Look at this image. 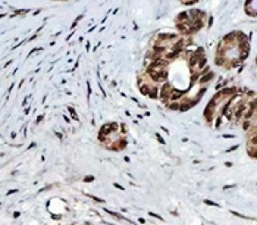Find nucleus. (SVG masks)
I'll list each match as a JSON object with an SVG mask.
<instances>
[{"label": "nucleus", "instance_id": "nucleus-1", "mask_svg": "<svg viewBox=\"0 0 257 225\" xmlns=\"http://www.w3.org/2000/svg\"><path fill=\"white\" fill-rule=\"evenodd\" d=\"M118 124H115V122H110V124H105L102 128H100V134H103V135H109L110 132H113V131H116L118 129Z\"/></svg>", "mask_w": 257, "mask_h": 225}, {"label": "nucleus", "instance_id": "nucleus-2", "mask_svg": "<svg viewBox=\"0 0 257 225\" xmlns=\"http://www.w3.org/2000/svg\"><path fill=\"white\" fill-rule=\"evenodd\" d=\"M247 108H248V106H247L246 103H241V105L238 106V109L235 111V116H237V119H240V118H241V116H243V115L246 113Z\"/></svg>", "mask_w": 257, "mask_h": 225}, {"label": "nucleus", "instance_id": "nucleus-3", "mask_svg": "<svg viewBox=\"0 0 257 225\" xmlns=\"http://www.w3.org/2000/svg\"><path fill=\"white\" fill-rule=\"evenodd\" d=\"M150 88H151V87H148V86H147V84H144V83H141V84H140V91H141L142 94H145V96H148Z\"/></svg>", "mask_w": 257, "mask_h": 225}, {"label": "nucleus", "instance_id": "nucleus-4", "mask_svg": "<svg viewBox=\"0 0 257 225\" xmlns=\"http://www.w3.org/2000/svg\"><path fill=\"white\" fill-rule=\"evenodd\" d=\"M179 103L178 102H169V105H168V108L170 109V111H179Z\"/></svg>", "mask_w": 257, "mask_h": 225}, {"label": "nucleus", "instance_id": "nucleus-5", "mask_svg": "<svg viewBox=\"0 0 257 225\" xmlns=\"http://www.w3.org/2000/svg\"><path fill=\"white\" fill-rule=\"evenodd\" d=\"M148 97H151V99H157V97H159V96H157V88H156V87H151V88H150Z\"/></svg>", "mask_w": 257, "mask_h": 225}, {"label": "nucleus", "instance_id": "nucleus-6", "mask_svg": "<svg viewBox=\"0 0 257 225\" xmlns=\"http://www.w3.org/2000/svg\"><path fill=\"white\" fill-rule=\"evenodd\" d=\"M179 97H182V93H181V91H176V90H172L170 99H172V100H176V99H179Z\"/></svg>", "mask_w": 257, "mask_h": 225}, {"label": "nucleus", "instance_id": "nucleus-7", "mask_svg": "<svg viewBox=\"0 0 257 225\" xmlns=\"http://www.w3.org/2000/svg\"><path fill=\"white\" fill-rule=\"evenodd\" d=\"M250 144H254V146H257V132H256V131L250 134Z\"/></svg>", "mask_w": 257, "mask_h": 225}, {"label": "nucleus", "instance_id": "nucleus-8", "mask_svg": "<svg viewBox=\"0 0 257 225\" xmlns=\"http://www.w3.org/2000/svg\"><path fill=\"white\" fill-rule=\"evenodd\" d=\"M250 127H251L250 119H246V121L243 122V129H244V131H248V129H250Z\"/></svg>", "mask_w": 257, "mask_h": 225}, {"label": "nucleus", "instance_id": "nucleus-9", "mask_svg": "<svg viewBox=\"0 0 257 225\" xmlns=\"http://www.w3.org/2000/svg\"><path fill=\"white\" fill-rule=\"evenodd\" d=\"M212 78H213V74H212V72H209L206 77H203V78H201V83H206V81H209V80H212Z\"/></svg>", "mask_w": 257, "mask_h": 225}, {"label": "nucleus", "instance_id": "nucleus-10", "mask_svg": "<svg viewBox=\"0 0 257 225\" xmlns=\"http://www.w3.org/2000/svg\"><path fill=\"white\" fill-rule=\"evenodd\" d=\"M125 146H127V141H125V140H121V141H119V146H118V147H119V149H124Z\"/></svg>", "mask_w": 257, "mask_h": 225}, {"label": "nucleus", "instance_id": "nucleus-11", "mask_svg": "<svg viewBox=\"0 0 257 225\" xmlns=\"http://www.w3.org/2000/svg\"><path fill=\"white\" fill-rule=\"evenodd\" d=\"M84 181H85V183H91V181H94V177L88 175V177H85V178H84Z\"/></svg>", "mask_w": 257, "mask_h": 225}, {"label": "nucleus", "instance_id": "nucleus-12", "mask_svg": "<svg viewBox=\"0 0 257 225\" xmlns=\"http://www.w3.org/2000/svg\"><path fill=\"white\" fill-rule=\"evenodd\" d=\"M156 137H157V140H159V143H162V144H165V140L160 137V134H156Z\"/></svg>", "mask_w": 257, "mask_h": 225}, {"label": "nucleus", "instance_id": "nucleus-13", "mask_svg": "<svg viewBox=\"0 0 257 225\" xmlns=\"http://www.w3.org/2000/svg\"><path fill=\"white\" fill-rule=\"evenodd\" d=\"M69 112L72 113V116H74V119H78V118H77V113H75V111H74L72 108H69Z\"/></svg>", "mask_w": 257, "mask_h": 225}, {"label": "nucleus", "instance_id": "nucleus-14", "mask_svg": "<svg viewBox=\"0 0 257 225\" xmlns=\"http://www.w3.org/2000/svg\"><path fill=\"white\" fill-rule=\"evenodd\" d=\"M90 197H91L93 200H96V202H99V203H102V202H103L102 199H99V197H96V196H90Z\"/></svg>", "mask_w": 257, "mask_h": 225}, {"label": "nucleus", "instance_id": "nucleus-15", "mask_svg": "<svg viewBox=\"0 0 257 225\" xmlns=\"http://www.w3.org/2000/svg\"><path fill=\"white\" fill-rule=\"evenodd\" d=\"M113 185H115V187H116V188H119V190H125V188H124V187H122V185H119V184H116V183H115V184H113Z\"/></svg>", "mask_w": 257, "mask_h": 225}, {"label": "nucleus", "instance_id": "nucleus-16", "mask_svg": "<svg viewBox=\"0 0 257 225\" xmlns=\"http://www.w3.org/2000/svg\"><path fill=\"white\" fill-rule=\"evenodd\" d=\"M206 205H212V206H218L216 203H213V202H209V200H206Z\"/></svg>", "mask_w": 257, "mask_h": 225}, {"label": "nucleus", "instance_id": "nucleus-17", "mask_svg": "<svg viewBox=\"0 0 257 225\" xmlns=\"http://www.w3.org/2000/svg\"><path fill=\"white\" fill-rule=\"evenodd\" d=\"M52 218H53V219H60V216H59V215H52Z\"/></svg>", "mask_w": 257, "mask_h": 225}, {"label": "nucleus", "instance_id": "nucleus-18", "mask_svg": "<svg viewBox=\"0 0 257 225\" xmlns=\"http://www.w3.org/2000/svg\"><path fill=\"white\" fill-rule=\"evenodd\" d=\"M220 125V118H218V121H216V127H219Z\"/></svg>", "mask_w": 257, "mask_h": 225}, {"label": "nucleus", "instance_id": "nucleus-19", "mask_svg": "<svg viewBox=\"0 0 257 225\" xmlns=\"http://www.w3.org/2000/svg\"><path fill=\"white\" fill-rule=\"evenodd\" d=\"M121 127H122V132L125 134V132H127V128H125V125H121Z\"/></svg>", "mask_w": 257, "mask_h": 225}]
</instances>
